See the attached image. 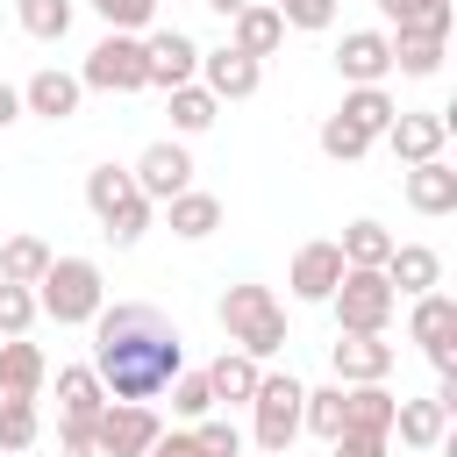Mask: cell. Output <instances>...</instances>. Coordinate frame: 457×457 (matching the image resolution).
Listing matches in <instances>:
<instances>
[{
	"label": "cell",
	"mask_w": 457,
	"mask_h": 457,
	"mask_svg": "<svg viewBox=\"0 0 457 457\" xmlns=\"http://www.w3.org/2000/svg\"><path fill=\"white\" fill-rule=\"evenodd\" d=\"M179 371H186V336L150 300H121L93 314V378L107 400H157Z\"/></svg>",
	"instance_id": "obj_1"
},
{
	"label": "cell",
	"mask_w": 457,
	"mask_h": 457,
	"mask_svg": "<svg viewBox=\"0 0 457 457\" xmlns=\"http://www.w3.org/2000/svg\"><path fill=\"white\" fill-rule=\"evenodd\" d=\"M221 328H228V343H236L243 357H257V364L286 350V307H278V293L257 286V278H243V286L221 293Z\"/></svg>",
	"instance_id": "obj_2"
},
{
	"label": "cell",
	"mask_w": 457,
	"mask_h": 457,
	"mask_svg": "<svg viewBox=\"0 0 457 457\" xmlns=\"http://www.w3.org/2000/svg\"><path fill=\"white\" fill-rule=\"evenodd\" d=\"M107 307V278L93 257H50V271L36 278V314H50L57 328H79Z\"/></svg>",
	"instance_id": "obj_3"
},
{
	"label": "cell",
	"mask_w": 457,
	"mask_h": 457,
	"mask_svg": "<svg viewBox=\"0 0 457 457\" xmlns=\"http://www.w3.org/2000/svg\"><path fill=\"white\" fill-rule=\"evenodd\" d=\"M328 307H336V336H386V321H393L400 300H393L386 271H357V264H343Z\"/></svg>",
	"instance_id": "obj_4"
},
{
	"label": "cell",
	"mask_w": 457,
	"mask_h": 457,
	"mask_svg": "<svg viewBox=\"0 0 457 457\" xmlns=\"http://www.w3.org/2000/svg\"><path fill=\"white\" fill-rule=\"evenodd\" d=\"M300 400H307V386L286 371V378H257V393H250V436H257V450L264 457H286L293 450V436H300Z\"/></svg>",
	"instance_id": "obj_5"
},
{
	"label": "cell",
	"mask_w": 457,
	"mask_h": 457,
	"mask_svg": "<svg viewBox=\"0 0 457 457\" xmlns=\"http://www.w3.org/2000/svg\"><path fill=\"white\" fill-rule=\"evenodd\" d=\"M100 407H107V393H100L93 364H57V450H93Z\"/></svg>",
	"instance_id": "obj_6"
},
{
	"label": "cell",
	"mask_w": 457,
	"mask_h": 457,
	"mask_svg": "<svg viewBox=\"0 0 457 457\" xmlns=\"http://www.w3.org/2000/svg\"><path fill=\"white\" fill-rule=\"evenodd\" d=\"M79 86H93V93H143V86H150V71H143V36H114V29H107V36L86 50Z\"/></svg>",
	"instance_id": "obj_7"
},
{
	"label": "cell",
	"mask_w": 457,
	"mask_h": 457,
	"mask_svg": "<svg viewBox=\"0 0 457 457\" xmlns=\"http://www.w3.org/2000/svg\"><path fill=\"white\" fill-rule=\"evenodd\" d=\"M157 436H164V428H157L150 400H107L100 421H93V450H100V457H143Z\"/></svg>",
	"instance_id": "obj_8"
},
{
	"label": "cell",
	"mask_w": 457,
	"mask_h": 457,
	"mask_svg": "<svg viewBox=\"0 0 457 457\" xmlns=\"http://www.w3.org/2000/svg\"><path fill=\"white\" fill-rule=\"evenodd\" d=\"M407 336L421 343V357L436 364V378L457 371V350H450V343H457V300H450V293H421L414 314H407Z\"/></svg>",
	"instance_id": "obj_9"
},
{
	"label": "cell",
	"mask_w": 457,
	"mask_h": 457,
	"mask_svg": "<svg viewBox=\"0 0 457 457\" xmlns=\"http://www.w3.org/2000/svg\"><path fill=\"white\" fill-rule=\"evenodd\" d=\"M143 71H150V86H193L200 79V43L186 36V29H150L143 36Z\"/></svg>",
	"instance_id": "obj_10"
},
{
	"label": "cell",
	"mask_w": 457,
	"mask_h": 457,
	"mask_svg": "<svg viewBox=\"0 0 457 457\" xmlns=\"http://www.w3.org/2000/svg\"><path fill=\"white\" fill-rule=\"evenodd\" d=\"M129 179H136V193H143L150 207H164V200H179V193L193 186V157H186V143H150Z\"/></svg>",
	"instance_id": "obj_11"
},
{
	"label": "cell",
	"mask_w": 457,
	"mask_h": 457,
	"mask_svg": "<svg viewBox=\"0 0 457 457\" xmlns=\"http://www.w3.org/2000/svg\"><path fill=\"white\" fill-rule=\"evenodd\" d=\"M336 71H343V86H386V71H393V36H386V29H350V36L336 43Z\"/></svg>",
	"instance_id": "obj_12"
},
{
	"label": "cell",
	"mask_w": 457,
	"mask_h": 457,
	"mask_svg": "<svg viewBox=\"0 0 457 457\" xmlns=\"http://www.w3.org/2000/svg\"><path fill=\"white\" fill-rule=\"evenodd\" d=\"M386 143H393L400 164H428V157H443V143H450V114H443V107L393 114V121H386Z\"/></svg>",
	"instance_id": "obj_13"
},
{
	"label": "cell",
	"mask_w": 457,
	"mask_h": 457,
	"mask_svg": "<svg viewBox=\"0 0 457 457\" xmlns=\"http://www.w3.org/2000/svg\"><path fill=\"white\" fill-rule=\"evenodd\" d=\"M200 86H207L214 100H250V93L264 86V64L221 43V50H200Z\"/></svg>",
	"instance_id": "obj_14"
},
{
	"label": "cell",
	"mask_w": 457,
	"mask_h": 457,
	"mask_svg": "<svg viewBox=\"0 0 457 457\" xmlns=\"http://www.w3.org/2000/svg\"><path fill=\"white\" fill-rule=\"evenodd\" d=\"M336 278H343V250H336L328 236H314V243H300V250H293V271H286L293 300H328V293H336Z\"/></svg>",
	"instance_id": "obj_15"
},
{
	"label": "cell",
	"mask_w": 457,
	"mask_h": 457,
	"mask_svg": "<svg viewBox=\"0 0 457 457\" xmlns=\"http://www.w3.org/2000/svg\"><path fill=\"white\" fill-rule=\"evenodd\" d=\"M378 271H386L393 300H421V293H436V286H443V257H436L428 243H393V257H386Z\"/></svg>",
	"instance_id": "obj_16"
},
{
	"label": "cell",
	"mask_w": 457,
	"mask_h": 457,
	"mask_svg": "<svg viewBox=\"0 0 457 457\" xmlns=\"http://www.w3.org/2000/svg\"><path fill=\"white\" fill-rule=\"evenodd\" d=\"M278 43H286V21H278V7H271V0H243V7L228 14V50H243V57H257V64H264Z\"/></svg>",
	"instance_id": "obj_17"
},
{
	"label": "cell",
	"mask_w": 457,
	"mask_h": 457,
	"mask_svg": "<svg viewBox=\"0 0 457 457\" xmlns=\"http://www.w3.org/2000/svg\"><path fill=\"white\" fill-rule=\"evenodd\" d=\"M79 100H86L79 71H57V64H43V71L21 86V114H43V121H71Z\"/></svg>",
	"instance_id": "obj_18"
},
{
	"label": "cell",
	"mask_w": 457,
	"mask_h": 457,
	"mask_svg": "<svg viewBox=\"0 0 457 457\" xmlns=\"http://www.w3.org/2000/svg\"><path fill=\"white\" fill-rule=\"evenodd\" d=\"M393 343L386 336H336V386H386Z\"/></svg>",
	"instance_id": "obj_19"
},
{
	"label": "cell",
	"mask_w": 457,
	"mask_h": 457,
	"mask_svg": "<svg viewBox=\"0 0 457 457\" xmlns=\"http://www.w3.org/2000/svg\"><path fill=\"white\" fill-rule=\"evenodd\" d=\"M50 378V357L29 336H0V400H36Z\"/></svg>",
	"instance_id": "obj_20"
},
{
	"label": "cell",
	"mask_w": 457,
	"mask_h": 457,
	"mask_svg": "<svg viewBox=\"0 0 457 457\" xmlns=\"http://www.w3.org/2000/svg\"><path fill=\"white\" fill-rule=\"evenodd\" d=\"M400 193H407V207H414V214H457V171H450L443 157H428V164H407Z\"/></svg>",
	"instance_id": "obj_21"
},
{
	"label": "cell",
	"mask_w": 457,
	"mask_h": 457,
	"mask_svg": "<svg viewBox=\"0 0 457 457\" xmlns=\"http://www.w3.org/2000/svg\"><path fill=\"white\" fill-rule=\"evenodd\" d=\"M393 393L386 386H343V436H386L393 443Z\"/></svg>",
	"instance_id": "obj_22"
},
{
	"label": "cell",
	"mask_w": 457,
	"mask_h": 457,
	"mask_svg": "<svg viewBox=\"0 0 457 457\" xmlns=\"http://www.w3.org/2000/svg\"><path fill=\"white\" fill-rule=\"evenodd\" d=\"M257 378H264V364L243 357V350H221V357L207 364V393H214V407H250Z\"/></svg>",
	"instance_id": "obj_23"
},
{
	"label": "cell",
	"mask_w": 457,
	"mask_h": 457,
	"mask_svg": "<svg viewBox=\"0 0 457 457\" xmlns=\"http://www.w3.org/2000/svg\"><path fill=\"white\" fill-rule=\"evenodd\" d=\"M393 436H400L407 450H443L450 407H443V400H400V407H393Z\"/></svg>",
	"instance_id": "obj_24"
},
{
	"label": "cell",
	"mask_w": 457,
	"mask_h": 457,
	"mask_svg": "<svg viewBox=\"0 0 457 457\" xmlns=\"http://www.w3.org/2000/svg\"><path fill=\"white\" fill-rule=\"evenodd\" d=\"M164 221H171V236H186V243H207V236L221 228V200L200 193V186H186L179 200H164Z\"/></svg>",
	"instance_id": "obj_25"
},
{
	"label": "cell",
	"mask_w": 457,
	"mask_h": 457,
	"mask_svg": "<svg viewBox=\"0 0 457 457\" xmlns=\"http://www.w3.org/2000/svg\"><path fill=\"white\" fill-rule=\"evenodd\" d=\"M50 257H57V250H50L43 236H29V228H21V236H7V243H0V278L36 293V278L50 271Z\"/></svg>",
	"instance_id": "obj_26"
},
{
	"label": "cell",
	"mask_w": 457,
	"mask_h": 457,
	"mask_svg": "<svg viewBox=\"0 0 457 457\" xmlns=\"http://www.w3.org/2000/svg\"><path fill=\"white\" fill-rule=\"evenodd\" d=\"M336 250H343V264H357V271H378V264L393 257V228L364 214V221H350V228H343V243H336Z\"/></svg>",
	"instance_id": "obj_27"
},
{
	"label": "cell",
	"mask_w": 457,
	"mask_h": 457,
	"mask_svg": "<svg viewBox=\"0 0 457 457\" xmlns=\"http://www.w3.org/2000/svg\"><path fill=\"white\" fill-rule=\"evenodd\" d=\"M336 114H343V121H357V129H364V136L378 143V136H386V121H393L400 107H393V93H386V86H350Z\"/></svg>",
	"instance_id": "obj_28"
},
{
	"label": "cell",
	"mask_w": 457,
	"mask_h": 457,
	"mask_svg": "<svg viewBox=\"0 0 457 457\" xmlns=\"http://www.w3.org/2000/svg\"><path fill=\"white\" fill-rule=\"evenodd\" d=\"M129 200H136V179H129L121 164H93V171H86V207H93V221L121 214Z\"/></svg>",
	"instance_id": "obj_29"
},
{
	"label": "cell",
	"mask_w": 457,
	"mask_h": 457,
	"mask_svg": "<svg viewBox=\"0 0 457 457\" xmlns=\"http://www.w3.org/2000/svg\"><path fill=\"white\" fill-rule=\"evenodd\" d=\"M164 100H171V129H179V136H200V129H214V114H221V100H214L200 79H193V86H171Z\"/></svg>",
	"instance_id": "obj_30"
},
{
	"label": "cell",
	"mask_w": 457,
	"mask_h": 457,
	"mask_svg": "<svg viewBox=\"0 0 457 457\" xmlns=\"http://www.w3.org/2000/svg\"><path fill=\"white\" fill-rule=\"evenodd\" d=\"M300 428H314L321 443H336V436H343V386H307V400H300Z\"/></svg>",
	"instance_id": "obj_31"
},
{
	"label": "cell",
	"mask_w": 457,
	"mask_h": 457,
	"mask_svg": "<svg viewBox=\"0 0 457 457\" xmlns=\"http://www.w3.org/2000/svg\"><path fill=\"white\" fill-rule=\"evenodd\" d=\"M393 71L436 79V71H443V36H393Z\"/></svg>",
	"instance_id": "obj_32"
},
{
	"label": "cell",
	"mask_w": 457,
	"mask_h": 457,
	"mask_svg": "<svg viewBox=\"0 0 457 457\" xmlns=\"http://www.w3.org/2000/svg\"><path fill=\"white\" fill-rule=\"evenodd\" d=\"M186 436H193V457H243V428L228 414H200Z\"/></svg>",
	"instance_id": "obj_33"
},
{
	"label": "cell",
	"mask_w": 457,
	"mask_h": 457,
	"mask_svg": "<svg viewBox=\"0 0 457 457\" xmlns=\"http://www.w3.org/2000/svg\"><path fill=\"white\" fill-rule=\"evenodd\" d=\"M43 436V407L36 400H0V450H36Z\"/></svg>",
	"instance_id": "obj_34"
},
{
	"label": "cell",
	"mask_w": 457,
	"mask_h": 457,
	"mask_svg": "<svg viewBox=\"0 0 457 457\" xmlns=\"http://www.w3.org/2000/svg\"><path fill=\"white\" fill-rule=\"evenodd\" d=\"M14 21L36 36V43H57L71 29V0H14Z\"/></svg>",
	"instance_id": "obj_35"
},
{
	"label": "cell",
	"mask_w": 457,
	"mask_h": 457,
	"mask_svg": "<svg viewBox=\"0 0 457 457\" xmlns=\"http://www.w3.org/2000/svg\"><path fill=\"white\" fill-rule=\"evenodd\" d=\"M114 36H150V14H157V0H86Z\"/></svg>",
	"instance_id": "obj_36"
},
{
	"label": "cell",
	"mask_w": 457,
	"mask_h": 457,
	"mask_svg": "<svg viewBox=\"0 0 457 457\" xmlns=\"http://www.w3.org/2000/svg\"><path fill=\"white\" fill-rule=\"evenodd\" d=\"M364 150H371V136H364L357 121H343V114H328V121H321V157H336V164H357Z\"/></svg>",
	"instance_id": "obj_37"
},
{
	"label": "cell",
	"mask_w": 457,
	"mask_h": 457,
	"mask_svg": "<svg viewBox=\"0 0 457 457\" xmlns=\"http://www.w3.org/2000/svg\"><path fill=\"white\" fill-rule=\"evenodd\" d=\"M164 393H171V414H179V421H200V414H214V393H207V371H179V378H171Z\"/></svg>",
	"instance_id": "obj_38"
},
{
	"label": "cell",
	"mask_w": 457,
	"mask_h": 457,
	"mask_svg": "<svg viewBox=\"0 0 457 457\" xmlns=\"http://www.w3.org/2000/svg\"><path fill=\"white\" fill-rule=\"evenodd\" d=\"M36 328V293L0 278V336H29Z\"/></svg>",
	"instance_id": "obj_39"
},
{
	"label": "cell",
	"mask_w": 457,
	"mask_h": 457,
	"mask_svg": "<svg viewBox=\"0 0 457 457\" xmlns=\"http://www.w3.org/2000/svg\"><path fill=\"white\" fill-rule=\"evenodd\" d=\"M286 29H328L336 21V0H271Z\"/></svg>",
	"instance_id": "obj_40"
},
{
	"label": "cell",
	"mask_w": 457,
	"mask_h": 457,
	"mask_svg": "<svg viewBox=\"0 0 457 457\" xmlns=\"http://www.w3.org/2000/svg\"><path fill=\"white\" fill-rule=\"evenodd\" d=\"M336 457H386V436H336Z\"/></svg>",
	"instance_id": "obj_41"
},
{
	"label": "cell",
	"mask_w": 457,
	"mask_h": 457,
	"mask_svg": "<svg viewBox=\"0 0 457 457\" xmlns=\"http://www.w3.org/2000/svg\"><path fill=\"white\" fill-rule=\"evenodd\" d=\"M421 7H428V0H378V14H386L393 29H414V21H421Z\"/></svg>",
	"instance_id": "obj_42"
},
{
	"label": "cell",
	"mask_w": 457,
	"mask_h": 457,
	"mask_svg": "<svg viewBox=\"0 0 457 457\" xmlns=\"http://www.w3.org/2000/svg\"><path fill=\"white\" fill-rule=\"evenodd\" d=\"M14 121H21V86L0 79V129H14Z\"/></svg>",
	"instance_id": "obj_43"
},
{
	"label": "cell",
	"mask_w": 457,
	"mask_h": 457,
	"mask_svg": "<svg viewBox=\"0 0 457 457\" xmlns=\"http://www.w3.org/2000/svg\"><path fill=\"white\" fill-rule=\"evenodd\" d=\"M143 457H193V436H157Z\"/></svg>",
	"instance_id": "obj_44"
},
{
	"label": "cell",
	"mask_w": 457,
	"mask_h": 457,
	"mask_svg": "<svg viewBox=\"0 0 457 457\" xmlns=\"http://www.w3.org/2000/svg\"><path fill=\"white\" fill-rule=\"evenodd\" d=\"M57 457H100V450H57Z\"/></svg>",
	"instance_id": "obj_45"
}]
</instances>
